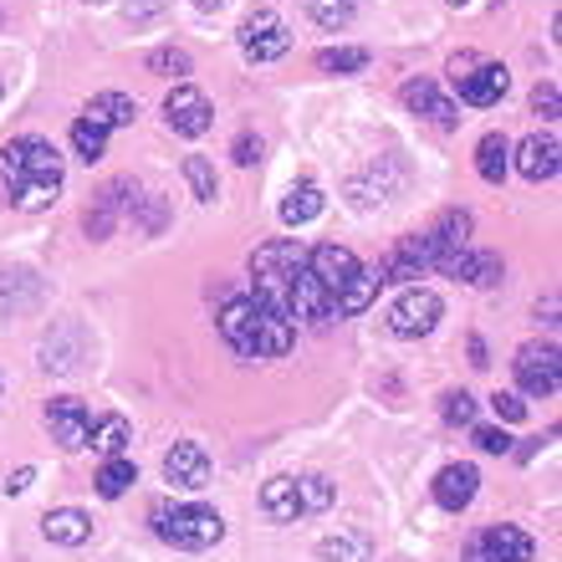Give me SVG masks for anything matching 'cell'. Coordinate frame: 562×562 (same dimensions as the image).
<instances>
[{
    "mask_svg": "<svg viewBox=\"0 0 562 562\" xmlns=\"http://www.w3.org/2000/svg\"><path fill=\"white\" fill-rule=\"evenodd\" d=\"M0 184L21 210H46L61 194V159L42 134H21L0 148Z\"/></svg>",
    "mask_w": 562,
    "mask_h": 562,
    "instance_id": "1",
    "label": "cell"
},
{
    "mask_svg": "<svg viewBox=\"0 0 562 562\" xmlns=\"http://www.w3.org/2000/svg\"><path fill=\"white\" fill-rule=\"evenodd\" d=\"M148 527H154L159 542H169L179 552H205L225 537L221 512H210V506H179V502H154Z\"/></svg>",
    "mask_w": 562,
    "mask_h": 562,
    "instance_id": "2",
    "label": "cell"
},
{
    "mask_svg": "<svg viewBox=\"0 0 562 562\" xmlns=\"http://www.w3.org/2000/svg\"><path fill=\"white\" fill-rule=\"evenodd\" d=\"M307 267V256L296 240H267V246H256L251 256V277H256V296H267L271 307L286 312V281L292 271Z\"/></svg>",
    "mask_w": 562,
    "mask_h": 562,
    "instance_id": "3",
    "label": "cell"
},
{
    "mask_svg": "<svg viewBox=\"0 0 562 562\" xmlns=\"http://www.w3.org/2000/svg\"><path fill=\"white\" fill-rule=\"evenodd\" d=\"M517 384L521 394H532V400H552L562 384V353H558V342H527L517 353Z\"/></svg>",
    "mask_w": 562,
    "mask_h": 562,
    "instance_id": "4",
    "label": "cell"
},
{
    "mask_svg": "<svg viewBox=\"0 0 562 562\" xmlns=\"http://www.w3.org/2000/svg\"><path fill=\"white\" fill-rule=\"evenodd\" d=\"M292 52V31H286V21H281L277 11H256L246 26H240V57L246 61H277Z\"/></svg>",
    "mask_w": 562,
    "mask_h": 562,
    "instance_id": "5",
    "label": "cell"
},
{
    "mask_svg": "<svg viewBox=\"0 0 562 562\" xmlns=\"http://www.w3.org/2000/svg\"><path fill=\"white\" fill-rule=\"evenodd\" d=\"M292 317L281 307H271L267 296L251 292V358H281L292 348Z\"/></svg>",
    "mask_w": 562,
    "mask_h": 562,
    "instance_id": "6",
    "label": "cell"
},
{
    "mask_svg": "<svg viewBox=\"0 0 562 562\" xmlns=\"http://www.w3.org/2000/svg\"><path fill=\"white\" fill-rule=\"evenodd\" d=\"M134 210H138V184L134 179H113V184L98 194V205L82 215V231H88L92 240H108L119 231L123 215H134Z\"/></svg>",
    "mask_w": 562,
    "mask_h": 562,
    "instance_id": "7",
    "label": "cell"
},
{
    "mask_svg": "<svg viewBox=\"0 0 562 562\" xmlns=\"http://www.w3.org/2000/svg\"><path fill=\"white\" fill-rule=\"evenodd\" d=\"M440 312H445L440 296L415 286V292H404L400 302L389 307V333H394V338H425V333H435Z\"/></svg>",
    "mask_w": 562,
    "mask_h": 562,
    "instance_id": "8",
    "label": "cell"
},
{
    "mask_svg": "<svg viewBox=\"0 0 562 562\" xmlns=\"http://www.w3.org/2000/svg\"><path fill=\"white\" fill-rule=\"evenodd\" d=\"M164 119H169V128H175L179 138H200V134H210V98L194 82H175L169 88V98H164Z\"/></svg>",
    "mask_w": 562,
    "mask_h": 562,
    "instance_id": "9",
    "label": "cell"
},
{
    "mask_svg": "<svg viewBox=\"0 0 562 562\" xmlns=\"http://www.w3.org/2000/svg\"><path fill=\"white\" fill-rule=\"evenodd\" d=\"M333 292H327L323 281L312 277L307 267L292 271V281H286V317L292 323H312V327H323L327 317H333Z\"/></svg>",
    "mask_w": 562,
    "mask_h": 562,
    "instance_id": "10",
    "label": "cell"
},
{
    "mask_svg": "<svg viewBox=\"0 0 562 562\" xmlns=\"http://www.w3.org/2000/svg\"><path fill=\"white\" fill-rule=\"evenodd\" d=\"M460 92V103H471V108H491V103H502L506 88H512V72H506L502 61H475L465 77H450Z\"/></svg>",
    "mask_w": 562,
    "mask_h": 562,
    "instance_id": "11",
    "label": "cell"
},
{
    "mask_svg": "<svg viewBox=\"0 0 562 562\" xmlns=\"http://www.w3.org/2000/svg\"><path fill=\"white\" fill-rule=\"evenodd\" d=\"M164 481L175 491H205L210 486V456L200 440H179L169 456H164Z\"/></svg>",
    "mask_w": 562,
    "mask_h": 562,
    "instance_id": "12",
    "label": "cell"
},
{
    "mask_svg": "<svg viewBox=\"0 0 562 562\" xmlns=\"http://www.w3.org/2000/svg\"><path fill=\"white\" fill-rule=\"evenodd\" d=\"M46 429L61 450H88L92 435V409L82 400H52L46 404Z\"/></svg>",
    "mask_w": 562,
    "mask_h": 562,
    "instance_id": "13",
    "label": "cell"
},
{
    "mask_svg": "<svg viewBox=\"0 0 562 562\" xmlns=\"http://www.w3.org/2000/svg\"><path fill=\"white\" fill-rule=\"evenodd\" d=\"M400 103L409 108V113H419V119L440 123V128H456V123H460V108L450 103V98H445L429 77H409V82L400 88Z\"/></svg>",
    "mask_w": 562,
    "mask_h": 562,
    "instance_id": "14",
    "label": "cell"
},
{
    "mask_svg": "<svg viewBox=\"0 0 562 562\" xmlns=\"http://www.w3.org/2000/svg\"><path fill=\"white\" fill-rule=\"evenodd\" d=\"M475 491H481V471H475L471 460H456V465H445V471L435 475V502H440L445 512H465V506L475 502Z\"/></svg>",
    "mask_w": 562,
    "mask_h": 562,
    "instance_id": "15",
    "label": "cell"
},
{
    "mask_svg": "<svg viewBox=\"0 0 562 562\" xmlns=\"http://www.w3.org/2000/svg\"><path fill=\"white\" fill-rule=\"evenodd\" d=\"M512 159H517V169L532 179V184H542V179H558L562 148H558V138L552 134H532V138H521V144L512 148Z\"/></svg>",
    "mask_w": 562,
    "mask_h": 562,
    "instance_id": "16",
    "label": "cell"
},
{
    "mask_svg": "<svg viewBox=\"0 0 562 562\" xmlns=\"http://www.w3.org/2000/svg\"><path fill=\"white\" fill-rule=\"evenodd\" d=\"M82 348H88V338H82V327H77V323L52 327V333H46V342H42V369L72 373L77 358H82Z\"/></svg>",
    "mask_w": 562,
    "mask_h": 562,
    "instance_id": "17",
    "label": "cell"
},
{
    "mask_svg": "<svg viewBox=\"0 0 562 562\" xmlns=\"http://www.w3.org/2000/svg\"><path fill=\"white\" fill-rule=\"evenodd\" d=\"M481 552H486V562H532L537 558V542L521 527H486L481 532Z\"/></svg>",
    "mask_w": 562,
    "mask_h": 562,
    "instance_id": "18",
    "label": "cell"
},
{
    "mask_svg": "<svg viewBox=\"0 0 562 562\" xmlns=\"http://www.w3.org/2000/svg\"><path fill=\"white\" fill-rule=\"evenodd\" d=\"M82 119L92 123V128H103V134H113V128H128V123L138 119V103L128 98V92H98L88 108H82Z\"/></svg>",
    "mask_w": 562,
    "mask_h": 562,
    "instance_id": "19",
    "label": "cell"
},
{
    "mask_svg": "<svg viewBox=\"0 0 562 562\" xmlns=\"http://www.w3.org/2000/svg\"><path fill=\"white\" fill-rule=\"evenodd\" d=\"M307 271H312V277H317V281H323L327 292L338 296V286H342V281H348V277H353V271H358V256L348 251V246H317V251L307 256Z\"/></svg>",
    "mask_w": 562,
    "mask_h": 562,
    "instance_id": "20",
    "label": "cell"
},
{
    "mask_svg": "<svg viewBox=\"0 0 562 562\" xmlns=\"http://www.w3.org/2000/svg\"><path fill=\"white\" fill-rule=\"evenodd\" d=\"M42 532H46V542H57V548H82L92 537V517L77 512V506H57V512L42 517Z\"/></svg>",
    "mask_w": 562,
    "mask_h": 562,
    "instance_id": "21",
    "label": "cell"
},
{
    "mask_svg": "<svg viewBox=\"0 0 562 562\" xmlns=\"http://www.w3.org/2000/svg\"><path fill=\"white\" fill-rule=\"evenodd\" d=\"M221 338L231 342L240 358H251V296H225V307H221Z\"/></svg>",
    "mask_w": 562,
    "mask_h": 562,
    "instance_id": "22",
    "label": "cell"
},
{
    "mask_svg": "<svg viewBox=\"0 0 562 562\" xmlns=\"http://www.w3.org/2000/svg\"><path fill=\"white\" fill-rule=\"evenodd\" d=\"M261 506H267L271 521H296L302 517V496H296L292 475H271L267 486H261Z\"/></svg>",
    "mask_w": 562,
    "mask_h": 562,
    "instance_id": "23",
    "label": "cell"
},
{
    "mask_svg": "<svg viewBox=\"0 0 562 562\" xmlns=\"http://www.w3.org/2000/svg\"><path fill=\"white\" fill-rule=\"evenodd\" d=\"M506 169H512V144H506V134H486L475 144V175L486 179V184H502Z\"/></svg>",
    "mask_w": 562,
    "mask_h": 562,
    "instance_id": "24",
    "label": "cell"
},
{
    "mask_svg": "<svg viewBox=\"0 0 562 562\" xmlns=\"http://www.w3.org/2000/svg\"><path fill=\"white\" fill-rule=\"evenodd\" d=\"M373 296H379V277H373L369 267H358L353 277L342 281L338 286V296H333V307L338 312H348V317H353V312H369V302Z\"/></svg>",
    "mask_w": 562,
    "mask_h": 562,
    "instance_id": "25",
    "label": "cell"
},
{
    "mask_svg": "<svg viewBox=\"0 0 562 562\" xmlns=\"http://www.w3.org/2000/svg\"><path fill=\"white\" fill-rule=\"evenodd\" d=\"M317 552H323V562H369L373 537L369 532H333L317 542Z\"/></svg>",
    "mask_w": 562,
    "mask_h": 562,
    "instance_id": "26",
    "label": "cell"
},
{
    "mask_svg": "<svg viewBox=\"0 0 562 562\" xmlns=\"http://www.w3.org/2000/svg\"><path fill=\"white\" fill-rule=\"evenodd\" d=\"M323 190H317V184H296L292 194H286V200H281V221L286 225H312L317 221V215H323Z\"/></svg>",
    "mask_w": 562,
    "mask_h": 562,
    "instance_id": "27",
    "label": "cell"
},
{
    "mask_svg": "<svg viewBox=\"0 0 562 562\" xmlns=\"http://www.w3.org/2000/svg\"><path fill=\"white\" fill-rule=\"evenodd\" d=\"M88 445H92V450H98V456H103V460L123 456V450H128V419H123V415L92 419V435H88Z\"/></svg>",
    "mask_w": 562,
    "mask_h": 562,
    "instance_id": "28",
    "label": "cell"
},
{
    "mask_svg": "<svg viewBox=\"0 0 562 562\" xmlns=\"http://www.w3.org/2000/svg\"><path fill=\"white\" fill-rule=\"evenodd\" d=\"M138 481V465L128 456H113L103 460V471H98V496H108V502H119L123 491Z\"/></svg>",
    "mask_w": 562,
    "mask_h": 562,
    "instance_id": "29",
    "label": "cell"
},
{
    "mask_svg": "<svg viewBox=\"0 0 562 562\" xmlns=\"http://www.w3.org/2000/svg\"><path fill=\"white\" fill-rule=\"evenodd\" d=\"M429 236L440 240V251H456V246H465V240H471V215H465V210H445L440 225H435Z\"/></svg>",
    "mask_w": 562,
    "mask_h": 562,
    "instance_id": "30",
    "label": "cell"
},
{
    "mask_svg": "<svg viewBox=\"0 0 562 562\" xmlns=\"http://www.w3.org/2000/svg\"><path fill=\"white\" fill-rule=\"evenodd\" d=\"M302 5L323 31H342L353 21V0H302Z\"/></svg>",
    "mask_w": 562,
    "mask_h": 562,
    "instance_id": "31",
    "label": "cell"
},
{
    "mask_svg": "<svg viewBox=\"0 0 562 562\" xmlns=\"http://www.w3.org/2000/svg\"><path fill=\"white\" fill-rule=\"evenodd\" d=\"M184 179H190L194 200H205V205H215V194H221V179H215L210 159H184Z\"/></svg>",
    "mask_w": 562,
    "mask_h": 562,
    "instance_id": "32",
    "label": "cell"
},
{
    "mask_svg": "<svg viewBox=\"0 0 562 562\" xmlns=\"http://www.w3.org/2000/svg\"><path fill=\"white\" fill-rule=\"evenodd\" d=\"M296 496H302V512H327L338 491H333L327 475H302V481H296Z\"/></svg>",
    "mask_w": 562,
    "mask_h": 562,
    "instance_id": "33",
    "label": "cell"
},
{
    "mask_svg": "<svg viewBox=\"0 0 562 562\" xmlns=\"http://www.w3.org/2000/svg\"><path fill=\"white\" fill-rule=\"evenodd\" d=\"M72 148H77V159H103V148H108V134L103 128H92L88 119H77L72 123Z\"/></svg>",
    "mask_w": 562,
    "mask_h": 562,
    "instance_id": "34",
    "label": "cell"
},
{
    "mask_svg": "<svg viewBox=\"0 0 562 562\" xmlns=\"http://www.w3.org/2000/svg\"><path fill=\"white\" fill-rule=\"evenodd\" d=\"M317 67H323V72H363V67H369V52H363V46H338V52H323Z\"/></svg>",
    "mask_w": 562,
    "mask_h": 562,
    "instance_id": "35",
    "label": "cell"
},
{
    "mask_svg": "<svg viewBox=\"0 0 562 562\" xmlns=\"http://www.w3.org/2000/svg\"><path fill=\"white\" fill-rule=\"evenodd\" d=\"M148 72H159V77H190V52H179V46H159V52L148 57Z\"/></svg>",
    "mask_w": 562,
    "mask_h": 562,
    "instance_id": "36",
    "label": "cell"
},
{
    "mask_svg": "<svg viewBox=\"0 0 562 562\" xmlns=\"http://www.w3.org/2000/svg\"><path fill=\"white\" fill-rule=\"evenodd\" d=\"M471 286H502V256L496 251H475L471 256Z\"/></svg>",
    "mask_w": 562,
    "mask_h": 562,
    "instance_id": "37",
    "label": "cell"
},
{
    "mask_svg": "<svg viewBox=\"0 0 562 562\" xmlns=\"http://www.w3.org/2000/svg\"><path fill=\"white\" fill-rule=\"evenodd\" d=\"M445 419H450V425H475V400L465 394V389L445 394Z\"/></svg>",
    "mask_w": 562,
    "mask_h": 562,
    "instance_id": "38",
    "label": "cell"
},
{
    "mask_svg": "<svg viewBox=\"0 0 562 562\" xmlns=\"http://www.w3.org/2000/svg\"><path fill=\"white\" fill-rule=\"evenodd\" d=\"M475 445H481V450H486V456H512V435H506V429H491V425H475Z\"/></svg>",
    "mask_w": 562,
    "mask_h": 562,
    "instance_id": "39",
    "label": "cell"
},
{
    "mask_svg": "<svg viewBox=\"0 0 562 562\" xmlns=\"http://www.w3.org/2000/svg\"><path fill=\"white\" fill-rule=\"evenodd\" d=\"M491 409H496V419H506V425H521V419H527V404H521L517 394H491Z\"/></svg>",
    "mask_w": 562,
    "mask_h": 562,
    "instance_id": "40",
    "label": "cell"
},
{
    "mask_svg": "<svg viewBox=\"0 0 562 562\" xmlns=\"http://www.w3.org/2000/svg\"><path fill=\"white\" fill-rule=\"evenodd\" d=\"M558 103H562L558 82H542V88L532 92V108H537V119H558Z\"/></svg>",
    "mask_w": 562,
    "mask_h": 562,
    "instance_id": "41",
    "label": "cell"
},
{
    "mask_svg": "<svg viewBox=\"0 0 562 562\" xmlns=\"http://www.w3.org/2000/svg\"><path fill=\"white\" fill-rule=\"evenodd\" d=\"M231 159H236L240 169H251V164L261 159V138H256V134H240L236 144H231Z\"/></svg>",
    "mask_w": 562,
    "mask_h": 562,
    "instance_id": "42",
    "label": "cell"
},
{
    "mask_svg": "<svg viewBox=\"0 0 562 562\" xmlns=\"http://www.w3.org/2000/svg\"><path fill=\"white\" fill-rule=\"evenodd\" d=\"M164 11V0H128V5H123V15H128V21H148V15H159Z\"/></svg>",
    "mask_w": 562,
    "mask_h": 562,
    "instance_id": "43",
    "label": "cell"
},
{
    "mask_svg": "<svg viewBox=\"0 0 562 562\" xmlns=\"http://www.w3.org/2000/svg\"><path fill=\"white\" fill-rule=\"evenodd\" d=\"M138 205H144V221H138V225H144V231H159V225H164V200H159V194H148V200H138Z\"/></svg>",
    "mask_w": 562,
    "mask_h": 562,
    "instance_id": "44",
    "label": "cell"
},
{
    "mask_svg": "<svg viewBox=\"0 0 562 562\" xmlns=\"http://www.w3.org/2000/svg\"><path fill=\"white\" fill-rule=\"evenodd\" d=\"M31 481H36V471H31V465H21V471H11V475H5V496H21V491H26Z\"/></svg>",
    "mask_w": 562,
    "mask_h": 562,
    "instance_id": "45",
    "label": "cell"
},
{
    "mask_svg": "<svg viewBox=\"0 0 562 562\" xmlns=\"http://www.w3.org/2000/svg\"><path fill=\"white\" fill-rule=\"evenodd\" d=\"M471 363H475V369H486V342H481V338H471Z\"/></svg>",
    "mask_w": 562,
    "mask_h": 562,
    "instance_id": "46",
    "label": "cell"
},
{
    "mask_svg": "<svg viewBox=\"0 0 562 562\" xmlns=\"http://www.w3.org/2000/svg\"><path fill=\"white\" fill-rule=\"evenodd\" d=\"M465 562H486V552H481V537H471V548H465Z\"/></svg>",
    "mask_w": 562,
    "mask_h": 562,
    "instance_id": "47",
    "label": "cell"
},
{
    "mask_svg": "<svg viewBox=\"0 0 562 562\" xmlns=\"http://www.w3.org/2000/svg\"><path fill=\"white\" fill-rule=\"evenodd\" d=\"M225 0H194V11H221Z\"/></svg>",
    "mask_w": 562,
    "mask_h": 562,
    "instance_id": "48",
    "label": "cell"
},
{
    "mask_svg": "<svg viewBox=\"0 0 562 562\" xmlns=\"http://www.w3.org/2000/svg\"><path fill=\"white\" fill-rule=\"evenodd\" d=\"M450 5H471V0H450Z\"/></svg>",
    "mask_w": 562,
    "mask_h": 562,
    "instance_id": "49",
    "label": "cell"
},
{
    "mask_svg": "<svg viewBox=\"0 0 562 562\" xmlns=\"http://www.w3.org/2000/svg\"><path fill=\"white\" fill-rule=\"evenodd\" d=\"M0 98H5V82H0Z\"/></svg>",
    "mask_w": 562,
    "mask_h": 562,
    "instance_id": "50",
    "label": "cell"
},
{
    "mask_svg": "<svg viewBox=\"0 0 562 562\" xmlns=\"http://www.w3.org/2000/svg\"><path fill=\"white\" fill-rule=\"evenodd\" d=\"M92 5H103V0H92Z\"/></svg>",
    "mask_w": 562,
    "mask_h": 562,
    "instance_id": "51",
    "label": "cell"
}]
</instances>
